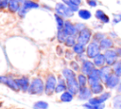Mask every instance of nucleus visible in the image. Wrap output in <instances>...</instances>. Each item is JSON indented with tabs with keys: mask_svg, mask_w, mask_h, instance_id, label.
I'll list each match as a JSON object with an SVG mask.
<instances>
[{
	"mask_svg": "<svg viewBox=\"0 0 121 109\" xmlns=\"http://www.w3.org/2000/svg\"><path fill=\"white\" fill-rule=\"evenodd\" d=\"M55 20H56V23H57V28H58V30L62 29L63 27H64V20H63V18L56 13L55 14Z\"/></svg>",
	"mask_w": 121,
	"mask_h": 109,
	"instance_id": "nucleus-25",
	"label": "nucleus"
},
{
	"mask_svg": "<svg viewBox=\"0 0 121 109\" xmlns=\"http://www.w3.org/2000/svg\"><path fill=\"white\" fill-rule=\"evenodd\" d=\"M55 10H56V13L60 16H61L62 18L65 17V18H69L71 16H73L74 12L62 2H60V3H57L56 6H55Z\"/></svg>",
	"mask_w": 121,
	"mask_h": 109,
	"instance_id": "nucleus-2",
	"label": "nucleus"
},
{
	"mask_svg": "<svg viewBox=\"0 0 121 109\" xmlns=\"http://www.w3.org/2000/svg\"><path fill=\"white\" fill-rule=\"evenodd\" d=\"M78 84H79L80 87L86 86V84H87V82H88V80H87L86 75H84V74H79V75L78 76Z\"/></svg>",
	"mask_w": 121,
	"mask_h": 109,
	"instance_id": "nucleus-27",
	"label": "nucleus"
},
{
	"mask_svg": "<svg viewBox=\"0 0 121 109\" xmlns=\"http://www.w3.org/2000/svg\"><path fill=\"white\" fill-rule=\"evenodd\" d=\"M14 81H15L17 86H18V89H21L23 91L28 90V88H29V82H28L27 78L22 77V78H19V79L14 80Z\"/></svg>",
	"mask_w": 121,
	"mask_h": 109,
	"instance_id": "nucleus-13",
	"label": "nucleus"
},
{
	"mask_svg": "<svg viewBox=\"0 0 121 109\" xmlns=\"http://www.w3.org/2000/svg\"><path fill=\"white\" fill-rule=\"evenodd\" d=\"M70 2H72L73 4H75V5H77V6H79L80 4H81V0H69Z\"/></svg>",
	"mask_w": 121,
	"mask_h": 109,
	"instance_id": "nucleus-41",
	"label": "nucleus"
},
{
	"mask_svg": "<svg viewBox=\"0 0 121 109\" xmlns=\"http://www.w3.org/2000/svg\"><path fill=\"white\" fill-rule=\"evenodd\" d=\"M95 17H96V19H98L100 22H102V23H104V24H107V23L110 22L109 16H108L103 10H101V9H97V10L95 11Z\"/></svg>",
	"mask_w": 121,
	"mask_h": 109,
	"instance_id": "nucleus-18",
	"label": "nucleus"
},
{
	"mask_svg": "<svg viewBox=\"0 0 121 109\" xmlns=\"http://www.w3.org/2000/svg\"><path fill=\"white\" fill-rule=\"evenodd\" d=\"M65 45L67 46H74L77 43H76V36H72V35H69L65 41Z\"/></svg>",
	"mask_w": 121,
	"mask_h": 109,
	"instance_id": "nucleus-32",
	"label": "nucleus"
},
{
	"mask_svg": "<svg viewBox=\"0 0 121 109\" xmlns=\"http://www.w3.org/2000/svg\"><path fill=\"white\" fill-rule=\"evenodd\" d=\"M91 37H92V32H91L90 28L85 27L84 29H82L81 31L78 32V34L77 36V42H78V44L85 46L89 43Z\"/></svg>",
	"mask_w": 121,
	"mask_h": 109,
	"instance_id": "nucleus-3",
	"label": "nucleus"
},
{
	"mask_svg": "<svg viewBox=\"0 0 121 109\" xmlns=\"http://www.w3.org/2000/svg\"><path fill=\"white\" fill-rule=\"evenodd\" d=\"M9 6V0H0V9H4L8 8Z\"/></svg>",
	"mask_w": 121,
	"mask_h": 109,
	"instance_id": "nucleus-37",
	"label": "nucleus"
},
{
	"mask_svg": "<svg viewBox=\"0 0 121 109\" xmlns=\"http://www.w3.org/2000/svg\"><path fill=\"white\" fill-rule=\"evenodd\" d=\"M105 63H106V60H105V56H104L103 54H100V53H99L98 55H96V56L94 58V64H95V65H96V66H98V67L104 66Z\"/></svg>",
	"mask_w": 121,
	"mask_h": 109,
	"instance_id": "nucleus-21",
	"label": "nucleus"
},
{
	"mask_svg": "<svg viewBox=\"0 0 121 109\" xmlns=\"http://www.w3.org/2000/svg\"><path fill=\"white\" fill-rule=\"evenodd\" d=\"M110 97H111V93L110 92H104V93H102V95H100L98 97L91 98L89 100V103H91V104H101L106 100H108Z\"/></svg>",
	"mask_w": 121,
	"mask_h": 109,
	"instance_id": "nucleus-8",
	"label": "nucleus"
},
{
	"mask_svg": "<svg viewBox=\"0 0 121 109\" xmlns=\"http://www.w3.org/2000/svg\"><path fill=\"white\" fill-rule=\"evenodd\" d=\"M56 87V78L54 75L50 74L45 82V87H44V92L46 95H51L55 91Z\"/></svg>",
	"mask_w": 121,
	"mask_h": 109,
	"instance_id": "nucleus-6",
	"label": "nucleus"
},
{
	"mask_svg": "<svg viewBox=\"0 0 121 109\" xmlns=\"http://www.w3.org/2000/svg\"><path fill=\"white\" fill-rule=\"evenodd\" d=\"M103 89H104V87L101 82H97V83L91 85V91L94 94H100L103 92Z\"/></svg>",
	"mask_w": 121,
	"mask_h": 109,
	"instance_id": "nucleus-23",
	"label": "nucleus"
},
{
	"mask_svg": "<svg viewBox=\"0 0 121 109\" xmlns=\"http://www.w3.org/2000/svg\"><path fill=\"white\" fill-rule=\"evenodd\" d=\"M62 3H64L73 12H75V11H78V6H77V5H75V4H73L72 2H70L69 0H62Z\"/></svg>",
	"mask_w": 121,
	"mask_h": 109,
	"instance_id": "nucleus-31",
	"label": "nucleus"
},
{
	"mask_svg": "<svg viewBox=\"0 0 121 109\" xmlns=\"http://www.w3.org/2000/svg\"><path fill=\"white\" fill-rule=\"evenodd\" d=\"M113 72L117 77H121V60L116 61L113 64Z\"/></svg>",
	"mask_w": 121,
	"mask_h": 109,
	"instance_id": "nucleus-28",
	"label": "nucleus"
},
{
	"mask_svg": "<svg viewBox=\"0 0 121 109\" xmlns=\"http://www.w3.org/2000/svg\"><path fill=\"white\" fill-rule=\"evenodd\" d=\"M87 4L90 6V7H96V5H97V2L95 1V0H87Z\"/></svg>",
	"mask_w": 121,
	"mask_h": 109,
	"instance_id": "nucleus-39",
	"label": "nucleus"
},
{
	"mask_svg": "<svg viewBox=\"0 0 121 109\" xmlns=\"http://www.w3.org/2000/svg\"><path fill=\"white\" fill-rule=\"evenodd\" d=\"M117 91L118 92H121V82H119V84H118V87H117Z\"/></svg>",
	"mask_w": 121,
	"mask_h": 109,
	"instance_id": "nucleus-43",
	"label": "nucleus"
},
{
	"mask_svg": "<svg viewBox=\"0 0 121 109\" xmlns=\"http://www.w3.org/2000/svg\"><path fill=\"white\" fill-rule=\"evenodd\" d=\"M0 82H3V83H5L6 85H8L9 88H11L12 90H18V86H17V84H16V82H15V81L14 80H11V79H9V77H6V76H0Z\"/></svg>",
	"mask_w": 121,
	"mask_h": 109,
	"instance_id": "nucleus-16",
	"label": "nucleus"
},
{
	"mask_svg": "<svg viewBox=\"0 0 121 109\" xmlns=\"http://www.w3.org/2000/svg\"><path fill=\"white\" fill-rule=\"evenodd\" d=\"M22 5L18 0H10L9 1V10L10 12H18V10L21 9Z\"/></svg>",
	"mask_w": 121,
	"mask_h": 109,
	"instance_id": "nucleus-17",
	"label": "nucleus"
},
{
	"mask_svg": "<svg viewBox=\"0 0 121 109\" xmlns=\"http://www.w3.org/2000/svg\"><path fill=\"white\" fill-rule=\"evenodd\" d=\"M92 97L91 89L87 88L86 86L80 87L78 90V99L79 100H90Z\"/></svg>",
	"mask_w": 121,
	"mask_h": 109,
	"instance_id": "nucleus-15",
	"label": "nucleus"
},
{
	"mask_svg": "<svg viewBox=\"0 0 121 109\" xmlns=\"http://www.w3.org/2000/svg\"><path fill=\"white\" fill-rule=\"evenodd\" d=\"M68 36H69V35H67V33L63 30V28L60 29V30H58L57 38H58V41H59L60 43H65V41H66V39H67Z\"/></svg>",
	"mask_w": 121,
	"mask_h": 109,
	"instance_id": "nucleus-24",
	"label": "nucleus"
},
{
	"mask_svg": "<svg viewBox=\"0 0 121 109\" xmlns=\"http://www.w3.org/2000/svg\"><path fill=\"white\" fill-rule=\"evenodd\" d=\"M99 45H100V48L102 49H110L111 47L113 46V42L110 38H103L99 42Z\"/></svg>",
	"mask_w": 121,
	"mask_h": 109,
	"instance_id": "nucleus-19",
	"label": "nucleus"
},
{
	"mask_svg": "<svg viewBox=\"0 0 121 109\" xmlns=\"http://www.w3.org/2000/svg\"><path fill=\"white\" fill-rule=\"evenodd\" d=\"M74 51H75L77 54L81 55V54L85 51V49H84V46H83V45H79V44L77 43V44L74 45Z\"/></svg>",
	"mask_w": 121,
	"mask_h": 109,
	"instance_id": "nucleus-35",
	"label": "nucleus"
},
{
	"mask_svg": "<svg viewBox=\"0 0 121 109\" xmlns=\"http://www.w3.org/2000/svg\"><path fill=\"white\" fill-rule=\"evenodd\" d=\"M99 76H100V80L102 82H106L108 80V78L112 75V70H111V67L110 65H107V66H102L100 67L99 69Z\"/></svg>",
	"mask_w": 121,
	"mask_h": 109,
	"instance_id": "nucleus-12",
	"label": "nucleus"
},
{
	"mask_svg": "<svg viewBox=\"0 0 121 109\" xmlns=\"http://www.w3.org/2000/svg\"><path fill=\"white\" fill-rule=\"evenodd\" d=\"M100 45L96 42V41H94L92 43H90L87 46V49H86V54L89 58H95L96 55H98L100 53Z\"/></svg>",
	"mask_w": 121,
	"mask_h": 109,
	"instance_id": "nucleus-5",
	"label": "nucleus"
},
{
	"mask_svg": "<svg viewBox=\"0 0 121 109\" xmlns=\"http://www.w3.org/2000/svg\"><path fill=\"white\" fill-rule=\"evenodd\" d=\"M67 89V86L64 84V82H62V81H60V82L57 84V86L55 87V92L56 93H60L62 91H65Z\"/></svg>",
	"mask_w": 121,
	"mask_h": 109,
	"instance_id": "nucleus-33",
	"label": "nucleus"
},
{
	"mask_svg": "<svg viewBox=\"0 0 121 109\" xmlns=\"http://www.w3.org/2000/svg\"><path fill=\"white\" fill-rule=\"evenodd\" d=\"M105 60H106V64L108 65H113L115 64V62L117 61V53L115 50H112V49H108L105 54Z\"/></svg>",
	"mask_w": 121,
	"mask_h": 109,
	"instance_id": "nucleus-7",
	"label": "nucleus"
},
{
	"mask_svg": "<svg viewBox=\"0 0 121 109\" xmlns=\"http://www.w3.org/2000/svg\"><path fill=\"white\" fill-rule=\"evenodd\" d=\"M65 80H66V83H67L66 86H67L68 91H69L72 95L77 94V93L78 92L80 86H79V84H78V80L76 79V75H75V76H72V77H70V78H67V79H65Z\"/></svg>",
	"mask_w": 121,
	"mask_h": 109,
	"instance_id": "nucleus-4",
	"label": "nucleus"
},
{
	"mask_svg": "<svg viewBox=\"0 0 121 109\" xmlns=\"http://www.w3.org/2000/svg\"><path fill=\"white\" fill-rule=\"evenodd\" d=\"M75 27L77 28L78 32H79V31H81L82 29H84L86 27H85V25L82 24V23H77V24H75Z\"/></svg>",
	"mask_w": 121,
	"mask_h": 109,
	"instance_id": "nucleus-36",
	"label": "nucleus"
},
{
	"mask_svg": "<svg viewBox=\"0 0 121 109\" xmlns=\"http://www.w3.org/2000/svg\"><path fill=\"white\" fill-rule=\"evenodd\" d=\"M119 82H120V81H119V77H117L114 73L112 74V75L108 78V80L105 82L106 86H107L108 88H110V89L116 87V86L119 84Z\"/></svg>",
	"mask_w": 121,
	"mask_h": 109,
	"instance_id": "nucleus-11",
	"label": "nucleus"
},
{
	"mask_svg": "<svg viewBox=\"0 0 121 109\" xmlns=\"http://www.w3.org/2000/svg\"><path fill=\"white\" fill-rule=\"evenodd\" d=\"M33 108H34V109H47V108H48V104H47V102H45V101L40 100V101H37V102L33 105Z\"/></svg>",
	"mask_w": 121,
	"mask_h": 109,
	"instance_id": "nucleus-30",
	"label": "nucleus"
},
{
	"mask_svg": "<svg viewBox=\"0 0 121 109\" xmlns=\"http://www.w3.org/2000/svg\"><path fill=\"white\" fill-rule=\"evenodd\" d=\"M22 7L24 9H26V10H28V9H38L40 7V5L37 2L33 1V0H26L23 3Z\"/></svg>",
	"mask_w": 121,
	"mask_h": 109,
	"instance_id": "nucleus-20",
	"label": "nucleus"
},
{
	"mask_svg": "<svg viewBox=\"0 0 121 109\" xmlns=\"http://www.w3.org/2000/svg\"><path fill=\"white\" fill-rule=\"evenodd\" d=\"M73 96L69 91H66V92H63L60 96V100L63 101V102H69L73 100Z\"/></svg>",
	"mask_w": 121,
	"mask_h": 109,
	"instance_id": "nucleus-26",
	"label": "nucleus"
},
{
	"mask_svg": "<svg viewBox=\"0 0 121 109\" xmlns=\"http://www.w3.org/2000/svg\"><path fill=\"white\" fill-rule=\"evenodd\" d=\"M78 17L83 19V20H89L92 16V13L90 10L88 9H78Z\"/></svg>",
	"mask_w": 121,
	"mask_h": 109,
	"instance_id": "nucleus-22",
	"label": "nucleus"
},
{
	"mask_svg": "<svg viewBox=\"0 0 121 109\" xmlns=\"http://www.w3.org/2000/svg\"><path fill=\"white\" fill-rule=\"evenodd\" d=\"M63 30L67 33V35H72V36H78V32L77 28L75 27V25H73L70 21H64V27Z\"/></svg>",
	"mask_w": 121,
	"mask_h": 109,
	"instance_id": "nucleus-10",
	"label": "nucleus"
},
{
	"mask_svg": "<svg viewBox=\"0 0 121 109\" xmlns=\"http://www.w3.org/2000/svg\"><path fill=\"white\" fill-rule=\"evenodd\" d=\"M115 51H116V53H117L118 56H121V48H117Z\"/></svg>",
	"mask_w": 121,
	"mask_h": 109,
	"instance_id": "nucleus-42",
	"label": "nucleus"
},
{
	"mask_svg": "<svg viewBox=\"0 0 121 109\" xmlns=\"http://www.w3.org/2000/svg\"><path fill=\"white\" fill-rule=\"evenodd\" d=\"M95 69V64L88 61V60H85L82 64V66H81V71H82V74L88 76L93 70Z\"/></svg>",
	"mask_w": 121,
	"mask_h": 109,
	"instance_id": "nucleus-14",
	"label": "nucleus"
},
{
	"mask_svg": "<svg viewBox=\"0 0 121 109\" xmlns=\"http://www.w3.org/2000/svg\"><path fill=\"white\" fill-rule=\"evenodd\" d=\"M44 88H43V82L40 78H35L32 80V82L29 84V88H28V92L30 94H34V95H39L42 94L43 92Z\"/></svg>",
	"mask_w": 121,
	"mask_h": 109,
	"instance_id": "nucleus-1",
	"label": "nucleus"
},
{
	"mask_svg": "<svg viewBox=\"0 0 121 109\" xmlns=\"http://www.w3.org/2000/svg\"><path fill=\"white\" fill-rule=\"evenodd\" d=\"M113 107L116 109H121V96L118 95L113 98Z\"/></svg>",
	"mask_w": 121,
	"mask_h": 109,
	"instance_id": "nucleus-34",
	"label": "nucleus"
},
{
	"mask_svg": "<svg viewBox=\"0 0 121 109\" xmlns=\"http://www.w3.org/2000/svg\"><path fill=\"white\" fill-rule=\"evenodd\" d=\"M101 80H100V76H99V70L98 69H94L89 75H88V83L91 85L95 84V83H97V82H100Z\"/></svg>",
	"mask_w": 121,
	"mask_h": 109,
	"instance_id": "nucleus-9",
	"label": "nucleus"
},
{
	"mask_svg": "<svg viewBox=\"0 0 121 109\" xmlns=\"http://www.w3.org/2000/svg\"><path fill=\"white\" fill-rule=\"evenodd\" d=\"M103 38H104V35H103V34H101V33H96L95 36V41H96V42L99 41V42H100Z\"/></svg>",
	"mask_w": 121,
	"mask_h": 109,
	"instance_id": "nucleus-38",
	"label": "nucleus"
},
{
	"mask_svg": "<svg viewBox=\"0 0 121 109\" xmlns=\"http://www.w3.org/2000/svg\"><path fill=\"white\" fill-rule=\"evenodd\" d=\"M83 107L86 109H104L105 105L103 103L101 104H91V103H85L83 104Z\"/></svg>",
	"mask_w": 121,
	"mask_h": 109,
	"instance_id": "nucleus-29",
	"label": "nucleus"
},
{
	"mask_svg": "<svg viewBox=\"0 0 121 109\" xmlns=\"http://www.w3.org/2000/svg\"><path fill=\"white\" fill-rule=\"evenodd\" d=\"M71 66L74 70H78V64L76 62H71Z\"/></svg>",
	"mask_w": 121,
	"mask_h": 109,
	"instance_id": "nucleus-40",
	"label": "nucleus"
}]
</instances>
